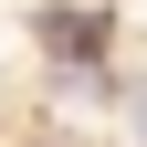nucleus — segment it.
Masks as SVG:
<instances>
[{"label":"nucleus","instance_id":"nucleus-1","mask_svg":"<svg viewBox=\"0 0 147 147\" xmlns=\"http://www.w3.org/2000/svg\"><path fill=\"white\" fill-rule=\"evenodd\" d=\"M42 42L63 53V63H84V53L105 42V21H95V11H74V0H63V11H42Z\"/></svg>","mask_w":147,"mask_h":147}]
</instances>
